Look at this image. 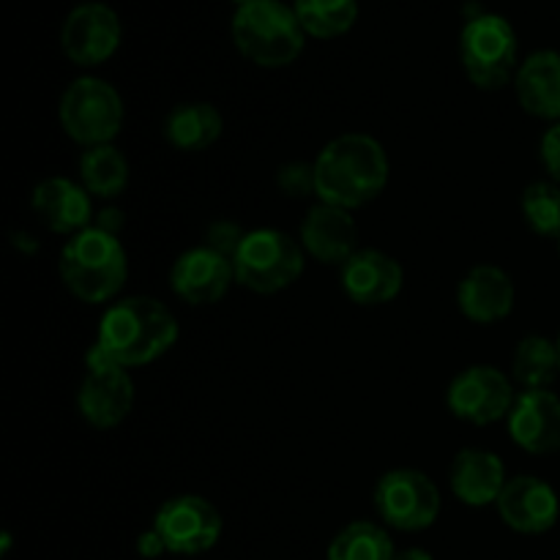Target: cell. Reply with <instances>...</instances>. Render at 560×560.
I'll list each match as a JSON object with an SVG mask.
<instances>
[{"instance_id": "8992f818", "label": "cell", "mask_w": 560, "mask_h": 560, "mask_svg": "<svg viewBox=\"0 0 560 560\" xmlns=\"http://www.w3.org/2000/svg\"><path fill=\"white\" fill-rule=\"evenodd\" d=\"M459 60L481 91H501L520 69V44L512 22L501 14H476L459 33Z\"/></svg>"}, {"instance_id": "603a6c76", "label": "cell", "mask_w": 560, "mask_h": 560, "mask_svg": "<svg viewBox=\"0 0 560 560\" xmlns=\"http://www.w3.org/2000/svg\"><path fill=\"white\" fill-rule=\"evenodd\" d=\"M129 162L124 151L109 145L85 148L80 156V184L85 186L88 195L102 197V200H115L129 186Z\"/></svg>"}, {"instance_id": "484cf974", "label": "cell", "mask_w": 560, "mask_h": 560, "mask_svg": "<svg viewBox=\"0 0 560 560\" xmlns=\"http://www.w3.org/2000/svg\"><path fill=\"white\" fill-rule=\"evenodd\" d=\"M301 27L312 38H339L359 20V0H293Z\"/></svg>"}, {"instance_id": "ac0fdd59", "label": "cell", "mask_w": 560, "mask_h": 560, "mask_svg": "<svg viewBox=\"0 0 560 560\" xmlns=\"http://www.w3.org/2000/svg\"><path fill=\"white\" fill-rule=\"evenodd\" d=\"M514 301H517V288L512 273L503 271L501 266L479 262L459 279L457 306L470 323L492 326L512 315Z\"/></svg>"}, {"instance_id": "1f68e13d", "label": "cell", "mask_w": 560, "mask_h": 560, "mask_svg": "<svg viewBox=\"0 0 560 560\" xmlns=\"http://www.w3.org/2000/svg\"><path fill=\"white\" fill-rule=\"evenodd\" d=\"M96 228L104 230V233L118 235L120 228H124V213H120L118 208H104L96 219Z\"/></svg>"}, {"instance_id": "cb8c5ba5", "label": "cell", "mask_w": 560, "mask_h": 560, "mask_svg": "<svg viewBox=\"0 0 560 560\" xmlns=\"http://www.w3.org/2000/svg\"><path fill=\"white\" fill-rule=\"evenodd\" d=\"M560 375V359L556 339L541 334L520 339L512 355V377L525 392H545Z\"/></svg>"}, {"instance_id": "ba28073f", "label": "cell", "mask_w": 560, "mask_h": 560, "mask_svg": "<svg viewBox=\"0 0 560 560\" xmlns=\"http://www.w3.org/2000/svg\"><path fill=\"white\" fill-rule=\"evenodd\" d=\"M372 503L388 530L419 534L441 517V490L435 481L416 468H394L377 479Z\"/></svg>"}, {"instance_id": "7c38bea8", "label": "cell", "mask_w": 560, "mask_h": 560, "mask_svg": "<svg viewBox=\"0 0 560 560\" xmlns=\"http://www.w3.org/2000/svg\"><path fill=\"white\" fill-rule=\"evenodd\" d=\"M124 27L115 9L98 0L74 5L60 27V49L66 58L82 69L102 66L118 52Z\"/></svg>"}, {"instance_id": "d590c367", "label": "cell", "mask_w": 560, "mask_h": 560, "mask_svg": "<svg viewBox=\"0 0 560 560\" xmlns=\"http://www.w3.org/2000/svg\"><path fill=\"white\" fill-rule=\"evenodd\" d=\"M556 345H558V359H560V334H558V339H556Z\"/></svg>"}, {"instance_id": "4dcf8cb0", "label": "cell", "mask_w": 560, "mask_h": 560, "mask_svg": "<svg viewBox=\"0 0 560 560\" xmlns=\"http://www.w3.org/2000/svg\"><path fill=\"white\" fill-rule=\"evenodd\" d=\"M137 552H140V558L145 560H156L167 552V545H164V539L159 536V530L153 528V525L137 536Z\"/></svg>"}, {"instance_id": "ffe728a7", "label": "cell", "mask_w": 560, "mask_h": 560, "mask_svg": "<svg viewBox=\"0 0 560 560\" xmlns=\"http://www.w3.org/2000/svg\"><path fill=\"white\" fill-rule=\"evenodd\" d=\"M506 481V465L495 452H487V448H463L448 468L454 498L470 509L495 506Z\"/></svg>"}, {"instance_id": "44dd1931", "label": "cell", "mask_w": 560, "mask_h": 560, "mask_svg": "<svg viewBox=\"0 0 560 560\" xmlns=\"http://www.w3.org/2000/svg\"><path fill=\"white\" fill-rule=\"evenodd\" d=\"M520 107L541 120H560V52L539 49L520 63L514 74Z\"/></svg>"}, {"instance_id": "4316f807", "label": "cell", "mask_w": 560, "mask_h": 560, "mask_svg": "<svg viewBox=\"0 0 560 560\" xmlns=\"http://www.w3.org/2000/svg\"><path fill=\"white\" fill-rule=\"evenodd\" d=\"M520 211L528 228L541 238H560V186L552 180H534L523 189Z\"/></svg>"}, {"instance_id": "d6986e66", "label": "cell", "mask_w": 560, "mask_h": 560, "mask_svg": "<svg viewBox=\"0 0 560 560\" xmlns=\"http://www.w3.org/2000/svg\"><path fill=\"white\" fill-rule=\"evenodd\" d=\"M31 208L49 233L69 235L71 238V235L91 228V195H88V189L82 184L60 178V175L38 180L31 195Z\"/></svg>"}, {"instance_id": "d6a6232c", "label": "cell", "mask_w": 560, "mask_h": 560, "mask_svg": "<svg viewBox=\"0 0 560 560\" xmlns=\"http://www.w3.org/2000/svg\"><path fill=\"white\" fill-rule=\"evenodd\" d=\"M394 560H435L432 558L430 550H424V547H408V550H399Z\"/></svg>"}, {"instance_id": "277c9868", "label": "cell", "mask_w": 560, "mask_h": 560, "mask_svg": "<svg viewBox=\"0 0 560 560\" xmlns=\"http://www.w3.org/2000/svg\"><path fill=\"white\" fill-rule=\"evenodd\" d=\"M233 44L246 60L262 69H282L304 52L306 33L293 5L282 0H252L238 5L230 22Z\"/></svg>"}, {"instance_id": "83f0119b", "label": "cell", "mask_w": 560, "mask_h": 560, "mask_svg": "<svg viewBox=\"0 0 560 560\" xmlns=\"http://www.w3.org/2000/svg\"><path fill=\"white\" fill-rule=\"evenodd\" d=\"M277 189L282 195L310 197L315 195V162H288L277 170Z\"/></svg>"}, {"instance_id": "f546056e", "label": "cell", "mask_w": 560, "mask_h": 560, "mask_svg": "<svg viewBox=\"0 0 560 560\" xmlns=\"http://www.w3.org/2000/svg\"><path fill=\"white\" fill-rule=\"evenodd\" d=\"M539 156H541V164H545V170H547V175H550L552 184L560 186V120L558 124H552L550 129L541 135Z\"/></svg>"}, {"instance_id": "e575fe53", "label": "cell", "mask_w": 560, "mask_h": 560, "mask_svg": "<svg viewBox=\"0 0 560 560\" xmlns=\"http://www.w3.org/2000/svg\"><path fill=\"white\" fill-rule=\"evenodd\" d=\"M235 5H246V3H252V0H233Z\"/></svg>"}, {"instance_id": "30bf717a", "label": "cell", "mask_w": 560, "mask_h": 560, "mask_svg": "<svg viewBox=\"0 0 560 560\" xmlns=\"http://www.w3.org/2000/svg\"><path fill=\"white\" fill-rule=\"evenodd\" d=\"M85 377L77 392V410L96 430H113L129 419L135 408V381L129 370L113 364L93 345L85 355Z\"/></svg>"}, {"instance_id": "52a82bcc", "label": "cell", "mask_w": 560, "mask_h": 560, "mask_svg": "<svg viewBox=\"0 0 560 560\" xmlns=\"http://www.w3.org/2000/svg\"><path fill=\"white\" fill-rule=\"evenodd\" d=\"M124 98L102 77H80L58 102L60 129L82 148L109 145L124 129Z\"/></svg>"}, {"instance_id": "8d00e7d4", "label": "cell", "mask_w": 560, "mask_h": 560, "mask_svg": "<svg viewBox=\"0 0 560 560\" xmlns=\"http://www.w3.org/2000/svg\"><path fill=\"white\" fill-rule=\"evenodd\" d=\"M558 252H560V238H558Z\"/></svg>"}, {"instance_id": "d4e9b609", "label": "cell", "mask_w": 560, "mask_h": 560, "mask_svg": "<svg viewBox=\"0 0 560 560\" xmlns=\"http://www.w3.org/2000/svg\"><path fill=\"white\" fill-rule=\"evenodd\" d=\"M392 534L386 525H377L372 520H355L345 525L328 545V560H394Z\"/></svg>"}, {"instance_id": "2e32d148", "label": "cell", "mask_w": 560, "mask_h": 560, "mask_svg": "<svg viewBox=\"0 0 560 560\" xmlns=\"http://www.w3.org/2000/svg\"><path fill=\"white\" fill-rule=\"evenodd\" d=\"M339 284L353 304L383 306L402 293L405 268L386 252L359 249L339 268Z\"/></svg>"}, {"instance_id": "5b68a950", "label": "cell", "mask_w": 560, "mask_h": 560, "mask_svg": "<svg viewBox=\"0 0 560 560\" xmlns=\"http://www.w3.org/2000/svg\"><path fill=\"white\" fill-rule=\"evenodd\" d=\"M235 282L260 295L288 290L306 268V252L301 241L277 228L249 230L233 257Z\"/></svg>"}, {"instance_id": "9a60e30c", "label": "cell", "mask_w": 560, "mask_h": 560, "mask_svg": "<svg viewBox=\"0 0 560 560\" xmlns=\"http://www.w3.org/2000/svg\"><path fill=\"white\" fill-rule=\"evenodd\" d=\"M299 241L312 260L342 268L359 252V224L353 211L317 202L301 222Z\"/></svg>"}, {"instance_id": "8fae6325", "label": "cell", "mask_w": 560, "mask_h": 560, "mask_svg": "<svg viewBox=\"0 0 560 560\" xmlns=\"http://www.w3.org/2000/svg\"><path fill=\"white\" fill-rule=\"evenodd\" d=\"M153 528L167 545L170 556H202L222 539V514L202 495H175L159 506Z\"/></svg>"}, {"instance_id": "4fadbf2b", "label": "cell", "mask_w": 560, "mask_h": 560, "mask_svg": "<svg viewBox=\"0 0 560 560\" xmlns=\"http://www.w3.org/2000/svg\"><path fill=\"white\" fill-rule=\"evenodd\" d=\"M495 509L503 525L523 536L550 534L560 520V498L556 487L530 474L509 479Z\"/></svg>"}, {"instance_id": "3957f363", "label": "cell", "mask_w": 560, "mask_h": 560, "mask_svg": "<svg viewBox=\"0 0 560 560\" xmlns=\"http://www.w3.org/2000/svg\"><path fill=\"white\" fill-rule=\"evenodd\" d=\"M58 273L74 299L85 304H107L124 290L129 260L118 235L91 224L66 241L58 257Z\"/></svg>"}, {"instance_id": "7a4b0ae2", "label": "cell", "mask_w": 560, "mask_h": 560, "mask_svg": "<svg viewBox=\"0 0 560 560\" xmlns=\"http://www.w3.org/2000/svg\"><path fill=\"white\" fill-rule=\"evenodd\" d=\"M180 328L167 304L151 295L115 301L102 315L96 348L124 370L153 364L175 348Z\"/></svg>"}, {"instance_id": "836d02e7", "label": "cell", "mask_w": 560, "mask_h": 560, "mask_svg": "<svg viewBox=\"0 0 560 560\" xmlns=\"http://www.w3.org/2000/svg\"><path fill=\"white\" fill-rule=\"evenodd\" d=\"M33 235H27V233H14V244L20 246V249H25V252H36L38 249V241H31Z\"/></svg>"}, {"instance_id": "5bb4252c", "label": "cell", "mask_w": 560, "mask_h": 560, "mask_svg": "<svg viewBox=\"0 0 560 560\" xmlns=\"http://www.w3.org/2000/svg\"><path fill=\"white\" fill-rule=\"evenodd\" d=\"M235 282V266L228 255L211 246L186 249L170 271V288L184 304L208 306L219 304Z\"/></svg>"}, {"instance_id": "f1b7e54d", "label": "cell", "mask_w": 560, "mask_h": 560, "mask_svg": "<svg viewBox=\"0 0 560 560\" xmlns=\"http://www.w3.org/2000/svg\"><path fill=\"white\" fill-rule=\"evenodd\" d=\"M244 235L246 233L235 222H230V219H219V222H213L211 228H208L206 246L222 252V255H228L230 260H233L235 252H238V246H241V241H244Z\"/></svg>"}, {"instance_id": "7402d4cb", "label": "cell", "mask_w": 560, "mask_h": 560, "mask_svg": "<svg viewBox=\"0 0 560 560\" xmlns=\"http://www.w3.org/2000/svg\"><path fill=\"white\" fill-rule=\"evenodd\" d=\"M222 131L224 118L211 102L175 104L164 118V140L184 153L208 151Z\"/></svg>"}, {"instance_id": "6da1fadb", "label": "cell", "mask_w": 560, "mask_h": 560, "mask_svg": "<svg viewBox=\"0 0 560 560\" xmlns=\"http://www.w3.org/2000/svg\"><path fill=\"white\" fill-rule=\"evenodd\" d=\"M388 153L372 135L348 131L334 137L315 156V197L326 206H370L388 186Z\"/></svg>"}, {"instance_id": "9c48e42d", "label": "cell", "mask_w": 560, "mask_h": 560, "mask_svg": "<svg viewBox=\"0 0 560 560\" xmlns=\"http://www.w3.org/2000/svg\"><path fill=\"white\" fill-rule=\"evenodd\" d=\"M517 392L512 377L492 364L465 366L446 388V408L454 419L474 427H490L509 419Z\"/></svg>"}, {"instance_id": "e0dca14e", "label": "cell", "mask_w": 560, "mask_h": 560, "mask_svg": "<svg viewBox=\"0 0 560 560\" xmlns=\"http://www.w3.org/2000/svg\"><path fill=\"white\" fill-rule=\"evenodd\" d=\"M506 427L525 454L547 457L560 452V397L550 388L517 394Z\"/></svg>"}]
</instances>
